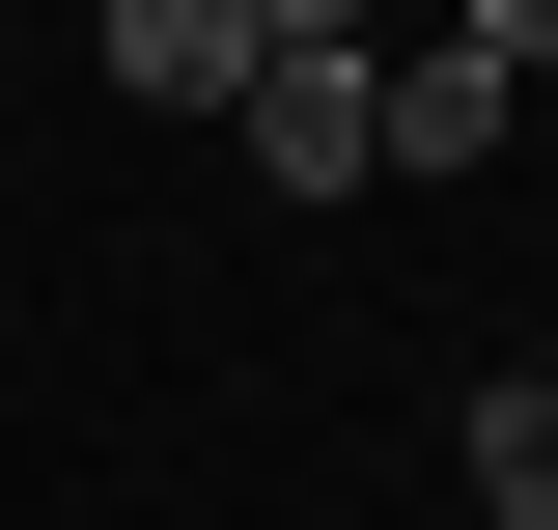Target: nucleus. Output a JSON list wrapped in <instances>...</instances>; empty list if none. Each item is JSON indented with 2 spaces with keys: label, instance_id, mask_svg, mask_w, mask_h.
<instances>
[{
  "label": "nucleus",
  "instance_id": "nucleus-1",
  "mask_svg": "<svg viewBox=\"0 0 558 530\" xmlns=\"http://www.w3.org/2000/svg\"><path fill=\"white\" fill-rule=\"evenodd\" d=\"M502 112H531V84H502L475 28H418V57H363V168H502Z\"/></svg>",
  "mask_w": 558,
  "mask_h": 530
},
{
  "label": "nucleus",
  "instance_id": "nucleus-2",
  "mask_svg": "<svg viewBox=\"0 0 558 530\" xmlns=\"http://www.w3.org/2000/svg\"><path fill=\"white\" fill-rule=\"evenodd\" d=\"M84 57L140 112H252V0H84Z\"/></svg>",
  "mask_w": 558,
  "mask_h": 530
},
{
  "label": "nucleus",
  "instance_id": "nucleus-3",
  "mask_svg": "<svg viewBox=\"0 0 558 530\" xmlns=\"http://www.w3.org/2000/svg\"><path fill=\"white\" fill-rule=\"evenodd\" d=\"M279 168V196H363V57H252V112H223Z\"/></svg>",
  "mask_w": 558,
  "mask_h": 530
},
{
  "label": "nucleus",
  "instance_id": "nucleus-4",
  "mask_svg": "<svg viewBox=\"0 0 558 530\" xmlns=\"http://www.w3.org/2000/svg\"><path fill=\"white\" fill-rule=\"evenodd\" d=\"M475 530H558V363L475 392Z\"/></svg>",
  "mask_w": 558,
  "mask_h": 530
},
{
  "label": "nucleus",
  "instance_id": "nucleus-5",
  "mask_svg": "<svg viewBox=\"0 0 558 530\" xmlns=\"http://www.w3.org/2000/svg\"><path fill=\"white\" fill-rule=\"evenodd\" d=\"M252 57H391V0H252Z\"/></svg>",
  "mask_w": 558,
  "mask_h": 530
},
{
  "label": "nucleus",
  "instance_id": "nucleus-6",
  "mask_svg": "<svg viewBox=\"0 0 558 530\" xmlns=\"http://www.w3.org/2000/svg\"><path fill=\"white\" fill-rule=\"evenodd\" d=\"M447 28H475V57H502V84H558V0H447Z\"/></svg>",
  "mask_w": 558,
  "mask_h": 530
}]
</instances>
